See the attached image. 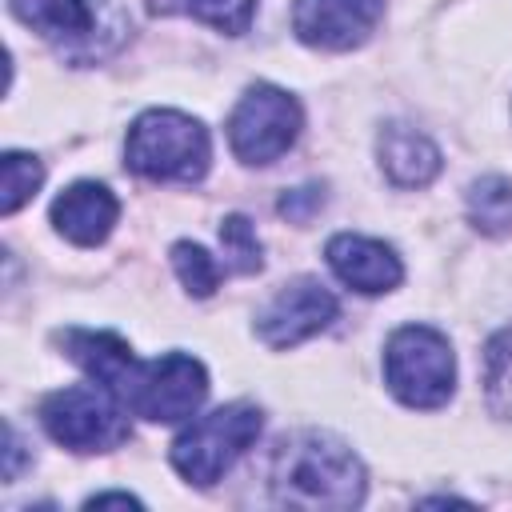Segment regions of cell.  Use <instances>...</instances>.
Here are the masks:
<instances>
[{"instance_id":"ffe728a7","label":"cell","mask_w":512,"mask_h":512,"mask_svg":"<svg viewBox=\"0 0 512 512\" xmlns=\"http://www.w3.org/2000/svg\"><path fill=\"white\" fill-rule=\"evenodd\" d=\"M220 244H224V256H228V268L232 272H256L264 264L260 260V240H256L248 216H224Z\"/></svg>"},{"instance_id":"9c48e42d","label":"cell","mask_w":512,"mask_h":512,"mask_svg":"<svg viewBox=\"0 0 512 512\" xmlns=\"http://www.w3.org/2000/svg\"><path fill=\"white\" fill-rule=\"evenodd\" d=\"M384 16V0H296L292 32L308 48L348 52L364 44Z\"/></svg>"},{"instance_id":"30bf717a","label":"cell","mask_w":512,"mask_h":512,"mask_svg":"<svg viewBox=\"0 0 512 512\" xmlns=\"http://www.w3.org/2000/svg\"><path fill=\"white\" fill-rule=\"evenodd\" d=\"M12 16L40 32L48 44L68 52L72 60H92L104 48H96L100 36V12L88 0H8Z\"/></svg>"},{"instance_id":"7a4b0ae2","label":"cell","mask_w":512,"mask_h":512,"mask_svg":"<svg viewBox=\"0 0 512 512\" xmlns=\"http://www.w3.org/2000/svg\"><path fill=\"white\" fill-rule=\"evenodd\" d=\"M128 168L144 180H180L192 184L208 172V128L184 112L152 108L128 128Z\"/></svg>"},{"instance_id":"52a82bcc","label":"cell","mask_w":512,"mask_h":512,"mask_svg":"<svg viewBox=\"0 0 512 512\" xmlns=\"http://www.w3.org/2000/svg\"><path fill=\"white\" fill-rule=\"evenodd\" d=\"M300 136V104L276 84H252L228 116V144L244 164L280 160Z\"/></svg>"},{"instance_id":"ba28073f","label":"cell","mask_w":512,"mask_h":512,"mask_svg":"<svg viewBox=\"0 0 512 512\" xmlns=\"http://www.w3.org/2000/svg\"><path fill=\"white\" fill-rule=\"evenodd\" d=\"M332 320H336V296L316 280H292L264 304V312L256 316V332L272 348H292L324 332Z\"/></svg>"},{"instance_id":"44dd1931","label":"cell","mask_w":512,"mask_h":512,"mask_svg":"<svg viewBox=\"0 0 512 512\" xmlns=\"http://www.w3.org/2000/svg\"><path fill=\"white\" fill-rule=\"evenodd\" d=\"M320 204H324V184L292 188V192H284V196H280V212H284L288 220H296V224L312 220V212H320Z\"/></svg>"},{"instance_id":"277c9868","label":"cell","mask_w":512,"mask_h":512,"mask_svg":"<svg viewBox=\"0 0 512 512\" xmlns=\"http://www.w3.org/2000/svg\"><path fill=\"white\" fill-rule=\"evenodd\" d=\"M260 408L256 404H224L208 416H200L192 428H184L172 444V468L196 484V488H208L216 484L232 464L236 456L260 436Z\"/></svg>"},{"instance_id":"5b68a950","label":"cell","mask_w":512,"mask_h":512,"mask_svg":"<svg viewBox=\"0 0 512 512\" xmlns=\"http://www.w3.org/2000/svg\"><path fill=\"white\" fill-rule=\"evenodd\" d=\"M48 436L72 452H108L128 440V408L104 384H72L40 404Z\"/></svg>"},{"instance_id":"6da1fadb","label":"cell","mask_w":512,"mask_h":512,"mask_svg":"<svg viewBox=\"0 0 512 512\" xmlns=\"http://www.w3.org/2000/svg\"><path fill=\"white\" fill-rule=\"evenodd\" d=\"M272 496L292 508H356L364 500V464L332 432H292L272 452Z\"/></svg>"},{"instance_id":"d6986e66","label":"cell","mask_w":512,"mask_h":512,"mask_svg":"<svg viewBox=\"0 0 512 512\" xmlns=\"http://www.w3.org/2000/svg\"><path fill=\"white\" fill-rule=\"evenodd\" d=\"M172 268L180 276V284L192 292V296H212L216 284H220V264L192 240H180L172 244Z\"/></svg>"},{"instance_id":"8fae6325","label":"cell","mask_w":512,"mask_h":512,"mask_svg":"<svg viewBox=\"0 0 512 512\" xmlns=\"http://www.w3.org/2000/svg\"><path fill=\"white\" fill-rule=\"evenodd\" d=\"M120 216V200L96 184V180H80L72 188H64L56 200H52V224L64 240L80 244V248H96L108 240L112 224Z\"/></svg>"},{"instance_id":"3957f363","label":"cell","mask_w":512,"mask_h":512,"mask_svg":"<svg viewBox=\"0 0 512 512\" xmlns=\"http://www.w3.org/2000/svg\"><path fill=\"white\" fill-rule=\"evenodd\" d=\"M384 384L408 408H440L456 388V360L436 328L404 324L384 348Z\"/></svg>"},{"instance_id":"ac0fdd59","label":"cell","mask_w":512,"mask_h":512,"mask_svg":"<svg viewBox=\"0 0 512 512\" xmlns=\"http://www.w3.org/2000/svg\"><path fill=\"white\" fill-rule=\"evenodd\" d=\"M44 180V168L36 156L28 152H4L0 156V212L12 216L20 204L32 200V192L40 188Z\"/></svg>"},{"instance_id":"8992f818","label":"cell","mask_w":512,"mask_h":512,"mask_svg":"<svg viewBox=\"0 0 512 512\" xmlns=\"http://www.w3.org/2000/svg\"><path fill=\"white\" fill-rule=\"evenodd\" d=\"M124 400V408H132L144 420L156 424H176L188 420L204 396H208V372L200 360L184 356V352H168L160 360H136V368L128 372L124 388L116 392Z\"/></svg>"},{"instance_id":"9a60e30c","label":"cell","mask_w":512,"mask_h":512,"mask_svg":"<svg viewBox=\"0 0 512 512\" xmlns=\"http://www.w3.org/2000/svg\"><path fill=\"white\" fill-rule=\"evenodd\" d=\"M256 4L260 0H148L152 12H164V16H192L200 24H212L228 36H240L248 32L252 16H256Z\"/></svg>"},{"instance_id":"e0dca14e","label":"cell","mask_w":512,"mask_h":512,"mask_svg":"<svg viewBox=\"0 0 512 512\" xmlns=\"http://www.w3.org/2000/svg\"><path fill=\"white\" fill-rule=\"evenodd\" d=\"M484 396L496 416L512 420V328L496 332L484 348Z\"/></svg>"},{"instance_id":"7c38bea8","label":"cell","mask_w":512,"mask_h":512,"mask_svg":"<svg viewBox=\"0 0 512 512\" xmlns=\"http://www.w3.org/2000/svg\"><path fill=\"white\" fill-rule=\"evenodd\" d=\"M328 264L348 288H356L364 296L392 292L404 276L400 256L388 244L368 240V236H352V232H340L328 240Z\"/></svg>"},{"instance_id":"2e32d148","label":"cell","mask_w":512,"mask_h":512,"mask_svg":"<svg viewBox=\"0 0 512 512\" xmlns=\"http://www.w3.org/2000/svg\"><path fill=\"white\" fill-rule=\"evenodd\" d=\"M468 220L484 236H508L512 232V180L480 176L468 188Z\"/></svg>"},{"instance_id":"4fadbf2b","label":"cell","mask_w":512,"mask_h":512,"mask_svg":"<svg viewBox=\"0 0 512 512\" xmlns=\"http://www.w3.org/2000/svg\"><path fill=\"white\" fill-rule=\"evenodd\" d=\"M376 156H380L384 176H388L396 188H424V184L440 172V148H436L424 132L408 128V124H400V120H392V124L380 128V136H376Z\"/></svg>"},{"instance_id":"7402d4cb","label":"cell","mask_w":512,"mask_h":512,"mask_svg":"<svg viewBox=\"0 0 512 512\" xmlns=\"http://www.w3.org/2000/svg\"><path fill=\"white\" fill-rule=\"evenodd\" d=\"M84 508H140V500L128 492H104V496H92Z\"/></svg>"},{"instance_id":"5bb4252c","label":"cell","mask_w":512,"mask_h":512,"mask_svg":"<svg viewBox=\"0 0 512 512\" xmlns=\"http://www.w3.org/2000/svg\"><path fill=\"white\" fill-rule=\"evenodd\" d=\"M56 340H60V348L68 352V360H76L96 384H104V388H112V392H120L124 380H128V372L136 368L132 348H128L116 332L68 328V332H60Z\"/></svg>"}]
</instances>
